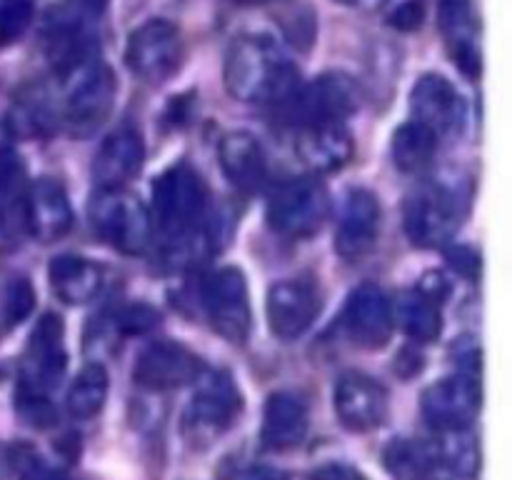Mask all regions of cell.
<instances>
[{
	"mask_svg": "<svg viewBox=\"0 0 512 480\" xmlns=\"http://www.w3.org/2000/svg\"><path fill=\"white\" fill-rule=\"evenodd\" d=\"M225 88L240 103L283 105L298 85V68L265 35H243L228 50Z\"/></svg>",
	"mask_w": 512,
	"mask_h": 480,
	"instance_id": "obj_1",
	"label": "cell"
},
{
	"mask_svg": "<svg viewBox=\"0 0 512 480\" xmlns=\"http://www.w3.org/2000/svg\"><path fill=\"white\" fill-rule=\"evenodd\" d=\"M65 328L63 320L55 313L43 315L30 333L23 353L18 385V410L30 425H50L55 418V408L48 395L63 380L65 373Z\"/></svg>",
	"mask_w": 512,
	"mask_h": 480,
	"instance_id": "obj_2",
	"label": "cell"
},
{
	"mask_svg": "<svg viewBox=\"0 0 512 480\" xmlns=\"http://www.w3.org/2000/svg\"><path fill=\"white\" fill-rule=\"evenodd\" d=\"M210 193L205 180L188 163H178L158 175L153 185V218L170 243L195 238L205 228Z\"/></svg>",
	"mask_w": 512,
	"mask_h": 480,
	"instance_id": "obj_3",
	"label": "cell"
},
{
	"mask_svg": "<svg viewBox=\"0 0 512 480\" xmlns=\"http://www.w3.org/2000/svg\"><path fill=\"white\" fill-rule=\"evenodd\" d=\"M65 95L60 115L75 135H88L113 113L118 80L105 60L90 55L65 70Z\"/></svg>",
	"mask_w": 512,
	"mask_h": 480,
	"instance_id": "obj_4",
	"label": "cell"
},
{
	"mask_svg": "<svg viewBox=\"0 0 512 480\" xmlns=\"http://www.w3.org/2000/svg\"><path fill=\"white\" fill-rule=\"evenodd\" d=\"M90 228L100 240L123 253H143L148 248L153 220L145 205L123 188H98L90 198Z\"/></svg>",
	"mask_w": 512,
	"mask_h": 480,
	"instance_id": "obj_5",
	"label": "cell"
},
{
	"mask_svg": "<svg viewBox=\"0 0 512 480\" xmlns=\"http://www.w3.org/2000/svg\"><path fill=\"white\" fill-rule=\"evenodd\" d=\"M240 410H243V395L228 373L223 370L208 375L200 373V378L195 380L193 400L183 418L185 435L190 440L210 443L228 428H233Z\"/></svg>",
	"mask_w": 512,
	"mask_h": 480,
	"instance_id": "obj_6",
	"label": "cell"
},
{
	"mask_svg": "<svg viewBox=\"0 0 512 480\" xmlns=\"http://www.w3.org/2000/svg\"><path fill=\"white\" fill-rule=\"evenodd\" d=\"M328 193L315 178H293L270 193L268 223L285 238H310L328 218Z\"/></svg>",
	"mask_w": 512,
	"mask_h": 480,
	"instance_id": "obj_7",
	"label": "cell"
},
{
	"mask_svg": "<svg viewBox=\"0 0 512 480\" xmlns=\"http://www.w3.org/2000/svg\"><path fill=\"white\" fill-rule=\"evenodd\" d=\"M185 45L178 25L165 18L145 20L130 33L125 45V63L150 85H160L183 65Z\"/></svg>",
	"mask_w": 512,
	"mask_h": 480,
	"instance_id": "obj_8",
	"label": "cell"
},
{
	"mask_svg": "<svg viewBox=\"0 0 512 480\" xmlns=\"http://www.w3.org/2000/svg\"><path fill=\"white\" fill-rule=\"evenodd\" d=\"M360 103V88L353 78L343 73H325L315 78L313 83L298 88L283 103V113L290 123L323 125L340 123L348 118Z\"/></svg>",
	"mask_w": 512,
	"mask_h": 480,
	"instance_id": "obj_9",
	"label": "cell"
},
{
	"mask_svg": "<svg viewBox=\"0 0 512 480\" xmlns=\"http://www.w3.org/2000/svg\"><path fill=\"white\" fill-rule=\"evenodd\" d=\"M208 323L230 343H243L253 325L245 275L238 268H220L203 280L200 288Z\"/></svg>",
	"mask_w": 512,
	"mask_h": 480,
	"instance_id": "obj_10",
	"label": "cell"
},
{
	"mask_svg": "<svg viewBox=\"0 0 512 480\" xmlns=\"http://www.w3.org/2000/svg\"><path fill=\"white\" fill-rule=\"evenodd\" d=\"M203 373V363L178 340H155L138 355L133 380L145 390H175L195 383Z\"/></svg>",
	"mask_w": 512,
	"mask_h": 480,
	"instance_id": "obj_11",
	"label": "cell"
},
{
	"mask_svg": "<svg viewBox=\"0 0 512 480\" xmlns=\"http://www.w3.org/2000/svg\"><path fill=\"white\" fill-rule=\"evenodd\" d=\"M403 225L410 243L418 248H440L458 228V208L450 193L438 185L420 188L405 200Z\"/></svg>",
	"mask_w": 512,
	"mask_h": 480,
	"instance_id": "obj_12",
	"label": "cell"
},
{
	"mask_svg": "<svg viewBox=\"0 0 512 480\" xmlns=\"http://www.w3.org/2000/svg\"><path fill=\"white\" fill-rule=\"evenodd\" d=\"M335 413L338 420L353 433H368L380 428L388 418L390 398L388 390L370 375L350 370L335 383Z\"/></svg>",
	"mask_w": 512,
	"mask_h": 480,
	"instance_id": "obj_13",
	"label": "cell"
},
{
	"mask_svg": "<svg viewBox=\"0 0 512 480\" xmlns=\"http://www.w3.org/2000/svg\"><path fill=\"white\" fill-rule=\"evenodd\" d=\"M343 328L358 348L380 350L393 335V305L388 295L373 283L358 285L343 308Z\"/></svg>",
	"mask_w": 512,
	"mask_h": 480,
	"instance_id": "obj_14",
	"label": "cell"
},
{
	"mask_svg": "<svg viewBox=\"0 0 512 480\" xmlns=\"http://www.w3.org/2000/svg\"><path fill=\"white\" fill-rule=\"evenodd\" d=\"M483 388L478 375H453L430 385L423 393V415L440 433L468 428L478 415Z\"/></svg>",
	"mask_w": 512,
	"mask_h": 480,
	"instance_id": "obj_15",
	"label": "cell"
},
{
	"mask_svg": "<svg viewBox=\"0 0 512 480\" xmlns=\"http://www.w3.org/2000/svg\"><path fill=\"white\" fill-rule=\"evenodd\" d=\"M323 300L318 288L308 280H280L268 290V325L280 340H295L308 333L320 315Z\"/></svg>",
	"mask_w": 512,
	"mask_h": 480,
	"instance_id": "obj_16",
	"label": "cell"
},
{
	"mask_svg": "<svg viewBox=\"0 0 512 480\" xmlns=\"http://www.w3.org/2000/svg\"><path fill=\"white\" fill-rule=\"evenodd\" d=\"M438 23L455 65L468 78H478L483 70V50L473 0H438Z\"/></svg>",
	"mask_w": 512,
	"mask_h": 480,
	"instance_id": "obj_17",
	"label": "cell"
},
{
	"mask_svg": "<svg viewBox=\"0 0 512 480\" xmlns=\"http://www.w3.org/2000/svg\"><path fill=\"white\" fill-rule=\"evenodd\" d=\"M410 110L415 123L425 125L435 135H448L463 123L465 103L445 75L425 73L410 93Z\"/></svg>",
	"mask_w": 512,
	"mask_h": 480,
	"instance_id": "obj_18",
	"label": "cell"
},
{
	"mask_svg": "<svg viewBox=\"0 0 512 480\" xmlns=\"http://www.w3.org/2000/svg\"><path fill=\"white\" fill-rule=\"evenodd\" d=\"M73 228V208L68 193L53 178H38L30 183L25 198V230L40 243H53Z\"/></svg>",
	"mask_w": 512,
	"mask_h": 480,
	"instance_id": "obj_19",
	"label": "cell"
},
{
	"mask_svg": "<svg viewBox=\"0 0 512 480\" xmlns=\"http://www.w3.org/2000/svg\"><path fill=\"white\" fill-rule=\"evenodd\" d=\"M380 230V203L370 190H353L345 198L335 233V250L345 260H358L373 250Z\"/></svg>",
	"mask_w": 512,
	"mask_h": 480,
	"instance_id": "obj_20",
	"label": "cell"
},
{
	"mask_svg": "<svg viewBox=\"0 0 512 480\" xmlns=\"http://www.w3.org/2000/svg\"><path fill=\"white\" fill-rule=\"evenodd\" d=\"M145 160L143 138L135 128L123 125L113 130L93 158V178L98 188H123L140 173Z\"/></svg>",
	"mask_w": 512,
	"mask_h": 480,
	"instance_id": "obj_21",
	"label": "cell"
},
{
	"mask_svg": "<svg viewBox=\"0 0 512 480\" xmlns=\"http://www.w3.org/2000/svg\"><path fill=\"white\" fill-rule=\"evenodd\" d=\"M308 405L290 390H278L265 400L260 438L270 450L298 448L308 435Z\"/></svg>",
	"mask_w": 512,
	"mask_h": 480,
	"instance_id": "obj_22",
	"label": "cell"
},
{
	"mask_svg": "<svg viewBox=\"0 0 512 480\" xmlns=\"http://www.w3.org/2000/svg\"><path fill=\"white\" fill-rule=\"evenodd\" d=\"M298 158L315 173H333L348 165L353 158L355 143L353 135L340 123L323 125H305L300 128L298 140H295Z\"/></svg>",
	"mask_w": 512,
	"mask_h": 480,
	"instance_id": "obj_23",
	"label": "cell"
},
{
	"mask_svg": "<svg viewBox=\"0 0 512 480\" xmlns=\"http://www.w3.org/2000/svg\"><path fill=\"white\" fill-rule=\"evenodd\" d=\"M220 168L225 178L240 190H258L268 178V163L258 138L245 130H235L220 140Z\"/></svg>",
	"mask_w": 512,
	"mask_h": 480,
	"instance_id": "obj_24",
	"label": "cell"
},
{
	"mask_svg": "<svg viewBox=\"0 0 512 480\" xmlns=\"http://www.w3.org/2000/svg\"><path fill=\"white\" fill-rule=\"evenodd\" d=\"M58 118V108L50 100L48 90L38 83H28L15 93L10 103L8 130L20 140H43L55 133Z\"/></svg>",
	"mask_w": 512,
	"mask_h": 480,
	"instance_id": "obj_25",
	"label": "cell"
},
{
	"mask_svg": "<svg viewBox=\"0 0 512 480\" xmlns=\"http://www.w3.org/2000/svg\"><path fill=\"white\" fill-rule=\"evenodd\" d=\"M50 288L70 305H85L98 298L105 285V273L98 263L83 255H58L48 265Z\"/></svg>",
	"mask_w": 512,
	"mask_h": 480,
	"instance_id": "obj_26",
	"label": "cell"
},
{
	"mask_svg": "<svg viewBox=\"0 0 512 480\" xmlns=\"http://www.w3.org/2000/svg\"><path fill=\"white\" fill-rule=\"evenodd\" d=\"M383 465L393 480H433L443 470L435 443L415 438H395L385 445Z\"/></svg>",
	"mask_w": 512,
	"mask_h": 480,
	"instance_id": "obj_27",
	"label": "cell"
},
{
	"mask_svg": "<svg viewBox=\"0 0 512 480\" xmlns=\"http://www.w3.org/2000/svg\"><path fill=\"white\" fill-rule=\"evenodd\" d=\"M28 175L20 155L10 145H0V228L18 233L25 228Z\"/></svg>",
	"mask_w": 512,
	"mask_h": 480,
	"instance_id": "obj_28",
	"label": "cell"
},
{
	"mask_svg": "<svg viewBox=\"0 0 512 480\" xmlns=\"http://www.w3.org/2000/svg\"><path fill=\"white\" fill-rule=\"evenodd\" d=\"M393 320H398L400 328L415 343H433L440 338L443 318H440V303L430 300L420 290L400 293L393 305Z\"/></svg>",
	"mask_w": 512,
	"mask_h": 480,
	"instance_id": "obj_29",
	"label": "cell"
},
{
	"mask_svg": "<svg viewBox=\"0 0 512 480\" xmlns=\"http://www.w3.org/2000/svg\"><path fill=\"white\" fill-rule=\"evenodd\" d=\"M435 150H438V135L425 128V125L415 123V120L400 125L393 135V143H390L393 163L403 173L413 175L430 168V163L435 158Z\"/></svg>",
	"mask_w": 512,
	"mask_h": 480,
	"instance_id": "obj_30",
	"label": "cell"
},
{
	"mask_svg": "<svg viewBox=\"0 0 512 480\" xmlns=\"http://www.w3.org/2000/svg\"><path fill=\"white\" fill-rule=\"evenodd\" d=\"M105 398H108V373L100 363H88L70 383L65 405H68V413L73 418L88 420L100 413Z\"/></svg>",
	"mask_w": 512,
	"mask_h": 480,
	"instance_id": "obj_31",
	"label": "cell"
},
{
	"mask_svg": "<svg viewBox=\"0 0 512 480\" xmlns=\"http://www.w3.org/2000/svg\"><path fill=\"white\" fill-rule=\"evenodd\" d=\"M438 460L443 470L455 475H475L480 468L478 440L468 433V428L445 430L440 440H435Z\"/></svg>",
	"mask_w": 512,
	"mask_h": 480,
	"instance_id": "obj_32",
	"label": "cell"
},
{
	"mask_svg": "<svg viewBox=\"0 0 512 480\" xmlns=\"http://www.w3.org/2000/svg\"><path fill=\"white\" fill-rule=\"evenodd\" d=\"M35 308V290L28 278L23 275H13L5 283L3 290V320L5 325H18L33 313Z\"/></svg>",
	"mask_w": 512,
	"mask_h": 480,
	"instance_id": "obj_33",
	"label": "cell"
},
{
	"mask_svg": "<svg viewBox=\"0 0 512 480\" xmlns=\"http://www.w3.org/2000/svg\"><path fill=\"white\" fill-rule=\"evenodd\" d=\"M33 3L30 0H0V48L18 43L30 28Z\"/></svg>",
	"mask_w": 512,
	"mask_h": 480,
	"instance_id": "obj_34",
	"label": "cell"
},
{
	"mask_svg": "<svg viewBox=\"0 0 512 480\" xmlns=\"http://www.w3.org/2000/svg\"><path fill=\"white\" fill-rule=\"evenodd\" d=\"M158 310L150 308L145 303H133L120 308L118 313L113 315V328H118L123 335H143L150 333V330L158 325Z\"/></svg>",
	"mask_w": 512,
	"mask_h": 480,
	"instance_id": "obj_35",
	"label": "cell"
},
{
	"mask_svg": "<svg viewBox=\"0 0 512 480\" xmlns=\"http://www.w3.org/2000/svg\"><path fill=\"white\" fill-rule=\"evenodd\" d=\"M425 13H428L425 0H405V3H400L398 8L393 10V15H390V25L410 33V30H418L420 25H423Z\"/></svg>",
	"mask_w": 512,
	"mask_h": 480,
	"instance_id": "obj_36",
	"label": "cell"
},
{
	"mask_svg": "<svg viewBox=\"0 0 512 480\" xmlns=\"http://www.w3.org/2000/svg\"><path fill=\"white\" fill-rule=\"evenodd\" d=\"M450 265H455V268H458L460 273H465V275H475L480 270L478 255H475L473 250H468V248L453 250V253H450Z\"/></svg>",
	"mask_w": 512,
	"mask_h": 480,
	"instance_id": "obj_37",
	"label": "cell"
},
{
	"mask_svg": "<svg viewBox=\"0 0 512 480\" xmlns=\"http://www.w3.org/2000/svg\"><path fill=\"white\" fill-rule=\"evenodd\" d=\"M20 480H70L68 473L58 468H48V465L40 463H30L28 468L23 470V478Z\"/></svg>",
	"mask_w": 512,
	"mask_h": 480,
	"instance_id": "obj_38",
	"label": "cell"
},
{
	"mask_svg": "<svg viewBox=\"0 0 512 480\" xmlns=\"http://www.w3.org/2000/svg\"><path fill=\"white\" fill-rule=\"evenodd\" d=\"M243 480H295L290 475L280 473V470H270V468H255L245 475Z\"/></svg>",
	"mask_w": 512,
	"mask_h": 480,
	"instance_id": "obj_39",
	"label": "cell"
},
{
	"mask_svg": "<svg viewBox=\"0 0 512 480\" xmlns=\"http://www.w3.org/2000/svg\"><path fill=\"white\" fill-rule=\"evenodd\" d=\"M340 5H350V8H373V5H380L383 0H335Z\"/></svg>",
	"mask_w": 512,
	"mask_h": 480,
	"instance_id": "obj_40",
	"label": "cell"
},
{
	"mask_svg": "<svg viewBox=\"0 0 512 480\" xmlns=\"http://www.w3.org/2000/svg\"><path fill=\"white\" fill-rule=\"evenodd\" d=\"M235 3H240V5H258V3H265V0H235Z\"/></svg>",
	"mask_w": 512,
	"mask_h": 480,
	"instance_id": "obj_41",
	"label": "cell"
}]
</instances>
